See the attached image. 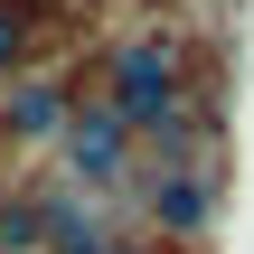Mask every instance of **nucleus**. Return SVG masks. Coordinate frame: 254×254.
Listing matches in <instances>:
<instances>
[{
    "label": "nucleus",
    "mask_w": 254,
    "mask_h": 254,
    "mask_svg": "<svg viewBox=\"0 0 254 254\" xmlns=\"http://www.w3.org/2000/svg\"><path fill=\"white\" fill-rule=\"evenodd\" d=\"M104 85H113V113H123L132 132H160V123L189 104V38H179V28L113 38V47H104Z\"/></svg>",
    "instance_id": "nucleus-1"
},
{
    "label": "nucleus",
    "mask_w": 254,
    "mask_h": 254,
    "mask_svg": "<svg viewBox=\"0 0 254 254\" xmlns=\"http://www.w3.org/2000/svg\"><path fill=\"white\" fill-rule=\"evenodd\" d=\"M57 179L66 189H123L132 179V123L113 104H75L66 141H57Z\"/></svg>",
    "instance_id": "nucleus-2"
},
{
    "label": "nucleus",
    "mask_w": 254,
    "mask_h": 254,
    "mask_svg": "<svg viewBox=\"0 0 254 254\" xmlns=\"http://www.w3.org/2000/svg\"><path fill=\"white\" fill-rule=\"evenodd\" d=\"M151 226L160 236H207L217 226V160H179L151 179Z\"/></svg>",
    "instance_id": "nucleus-3"
},
{
    "label": "nucleus",
    "mask_w": 254,
    "mask_h": 254,
    "mask_svg": "<svg viewBox=\"0 0 254 254\" xmlns=\"http://www.w3.org/2000/svg\"><path fill=\"white\" fill-rule=\"evenodd\" d=\"M0 123H9V141H66L75 94H66L57 75H19V85H9V104H0Z\"/></svg>",
    "instance_id": "nucleus-4"
},
{
    "label": "nucleus",
    "mask_w": 254,
    "mask_h": 254,
    "mask_svg": "<svg viewBox=\"0 0 254 254\" xmlns=\"http://www.w3.org/2000/svg\"><path fill=\"white\" fill-rule=\"evenodd\" d=\"M0 254H47V198H0Z\"/></svg>",
    "instance_id": "nucleus-5"
},
{
    "label": "nucleus",
    "mask_w": 254,
    "mask_h": 254,
    "mask_svg": "<svg viewBox=\"0 0 254 254\" xmlns=\"http://www.w3.org/2000/svg\"><path fill=\"white\" fill-rule=\"evenodd\" d=\"M28 28H38V0H0V66H19Z\"/></svg>",
    "instance_id": "nucleus-6"
},
{
    "label": "nucleus",
    "mask_w": 254,
    "mask_h": 254,
    "mask_svg": "<svg viewBox=\"0 0 254 254\" xmlns=\"http://www.w3.org/2000/svg\"><path fill=\"white\" fill-rule=\"evenodd\" d=\"M113 254H132V245H113Z\"/></svg>",
    "instance_id": "nucleus-7"
}]
</instances>
